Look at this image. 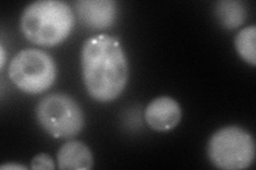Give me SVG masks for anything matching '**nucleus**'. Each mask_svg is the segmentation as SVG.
Segmentation results:
<instances>
[{
    "mask_svg": "<svg viewBox=\"0 0 256 170\" xmlns=\"http://www.w3.org/2000/svg\"><path fill=\"white\" fill-rule=\"evenodd\" d=\"M82 71L88 93L96 101L116 99L128 81V62L121 43L100 34L88 38L82 49Z\"/></svg>",
    "mask_w": 256,
    "mask_h": 170,
    "instance_id": "obj_1",
    "label": "nucleus"
},
{
    "mask_svg": "<svg viewBox=\"0 0 256 170\" xmlns=\"http://www.w3.org/2000/svg\"><path fill=\"white\" fill-rule=\"evenodd\" d=\"M72 7L60 0H38L28 4L20 16V29L25 37L38 46L61 44L74 28Z\"/></svg>",
    "mask_w": 256,
    "mask_h": 170,
    "instance_id": "obj_2",
    "label": "nucleus"
},
{
    "mask_svg": "<svg viewBox=\"0 0 256 170\" xmlns=\"http://www.w3.org/2000/svg\"><path fill=\"white\" fill-rule=\"evenodd\" d=\"M207 156L210 163L219 169H246L255 159V142L253 136L242 128L223 127L208 141Z\"/></svg>",
    "mask_w": 256,
    "mask_h": 170,
    "instance_id": "obj_3",
    "label": "nucleus"
},
{
    "mask_svg": "<svg viewBox=\"0 0 256 170\" xmlns=\"http://www.w3.org/2000/svg\"><path fill=\"white\" fill-rule=\"evenodd\" d=\"M36 119L44 130L54 139H73L82 132L84 116L80 105L66 94H50L36 105Z\"/></svg>",
    "mask_w": 256,
    "mask_h": 170,
    "instance_id": "obj_4",
    "label": "nucleus"
},
{
    "mask_svg": "<svg viewBox=\"0 0 256 170\" xmlns=\"http://www.w3.org/2000/svg\"><path fill=\"white\" fill-rule=\"evenodd\" d=\"M12 83L27 94L43 93L54 85L57 67L47 52L29 48L16 54L8 69Z\"/></svg>",
    "mask_w": 256,
    "mask_h": 170,
    "instance_id": "obj_5",
    "label": "nucleus"
},
{
    "mask_svg": "<svg viewBox=\"0 0 256 170\" xmlns=\"http://www.w3.org/2000/svg\"><path fill=\"white\" fill-rule=\"evenodd\" d=\"M79 20L88 28L108 29L116 19V2L114 0H79L75 2Z\"/></svg>",
    "mask_w": 256,
    "mask_h": 170,
    "instance_id": "obj_6",
    "label": "nucleus"
},
{
    "mask_svg": "<svg viewBox=\"0 0 256 170\" xmlns=\"http://www.w3.org/2000/svg\"><path fill=\"white\" fill-rule=\"evenodd\" d=\"M146 124L158 132H168L180 123L182 109L180 103L169 96L152 100L144 113Z\"/></svg>",
    "mask_w": 256,
    "mask_h": 170,
    "instance_id": "obj_7",
    "label": "nucleus"
},
{
    "mask_svg": "<svg viewBox=\"0 0 256 170\" xmlns=\"http://www.w3.org/2000/svg\"><path fill=\"white\" fill-rule=\"evenodd\" d=\"M59 169L89 170L93 167L94 160L88 146L80 141H68L62 145L57 153Z\"/></svg>",
    "mask_w": 256,
    "mask_h": 170,
    "instance_id": "obj_8",
    "label": "nucleus"
},
{
    "mask_svg": "<svg viewBox=\"0 0 256 170\" xmlns=\"http://www.w3.org/2000/svg\"><path fill=\"white\" fill-rule=\"evenodd\" d=\"M214 14L226 29H236L244 25L246 10L244 2L239 0H220L214 6Z\"/></svg>",
    "mask_w": 256,
    "mask_h": 170,
    "instance_id": "obj_9",
    "label": "nucleus"
},
{
    "mask_svg": "<svg viewBox=\"0 0 256 170\" xmlns=\"http://www.w3.org/2000/svg\"><path fill=\"white\" fill-rule=\"evenodd\" d=\"M237 53L244 62L256 65V27L254 25L240 30L235 36Z\"/></svg>",
    "mask_w": 256,
    "mask_h": 170,
    "instance_id": "obj_10",
    "label": "nucleus"
},
{
    "mask_svg": "<svg viewBox=\"0 0 256 170\" xmlns=\"http://www.w3.org/2000/svg\"><path fill=\"white\" fill-rule=\"evenodd\" d=\"M31 169H47V170H54L56 169V165L54 160L46 155V153H40L36 156L31 161Z\"/></svg>",
    "mask_w": 256,
    "mask_h": 170,
    "instance_id": "obj_11",
    "label": "nucleus"
},
{
    "mask_svg": "<svg viewBox=\"0 0 256 170\" xmlns=\"http://www.w3.org/2000/svg\"><path fill=\"white\" fill-rule=\"evenodd\" d=\"M0 169L2 170H26L27 167L20 164L9 163V164H4L2 166H0Z\"/></svg>",
    "mask_w": 256,
    "mask_h": 170,
    "instance_id": "obj_12",
    "label": "nucleus"
},
{
    "mask_svg": "<svg viewBox=\"0 0 256 170\" xmlns=\"http://www.w3.org/2000/svg\"><path fill=\"white\" fill-rule=\"evenodd\" d=\"M6 64V51H4V48L2 45L0 46V67L4 68Z\"/></svg>",
    "mask_w": 256,
    "mask_h": 170,
    "instance_id": "obj_13",
    "label": "nucleus"
}]
</instances>
